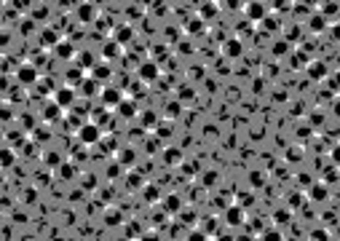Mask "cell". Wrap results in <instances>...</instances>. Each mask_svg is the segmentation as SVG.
<instances>
[{
  "instance_id": "obj_1",
  "label": "cell",
  "mask_w": 340,
  "mask_h": 241,
  "mask_svg": "<svg viewBox=\"0 0 340 241\" xmlns=\"http://www.w3.org/2000/svg\"><path fill=\"white\" fill-rule=\"evenodd\" d=\"M75 137H78V145H86V147H91V145H97V142H102V126L97 121H86L81 129L75 132Z\"/></svg>"
},
{
  "instance_id": "obj_2",
  "label": "cell",
  "mask_w": 340,
  "mask_h": 241,
  "mask_svg": "<svg viewBox=\"0 0 340 241\" xmlns=\"http://www.w3.org/2000/svg\"><path fill=\"white\" fill-rule=\"evenodd\" d=\"M244 14H246V19H249V22L263 24L265 19H268V5L263 3V0H249V3L244 5Z\"/></svg>"
},
{
  "instance_id": "obj_3",
  "label": "cell",
  "mask_w": 340,
  "mask_h": 241,
  "mask_svg": "<svg viewBox=\"0 0 340 241\" xmlns=\"http://www.w3.org/2000/svg\"><path fill=\"white\" fill-rule=\"evenodd\" d=\"M16 81L22 83V86H32V83L41 81V73H38V67L32 62H24L16 67Z\"/></svg>"
},
{
  "instance_id": "obj_4",
  "label": "cell",
  "mask_w": 340,
  "mask_h": 241,
  "mask_svg": "<svg viewBox=\"0 0 340 241\" xmlns=\"http://www.w3.org/2000/svg\"><path fill=\"white\" fill-rule=\"evenodd\" d=\"M137 75H140V81H142V83H153V81H158V78H161V67H158V62L145 59V62L140 64V70H137Z\"/></svg>"
},
{
  "instance_id": "obj_5",
  "label": "cell",
  "mask_w": 340,
  "mask_h": 241,
  "mask_svg": "<svg viewBox=\"0 0 340 241\" xmlns=\"http://www.w3.org/2000/svg\"><path fill=\"white\" fill-rule=\"evenodd\" d=\"M99 99H102V107L115 110L123 99H126V96L121 94V89H115V86H104V89H102V94H99Z\"/></svg>"
},
{
  "instance_id": "obj_6",
  "label": "cell",
  "mask_w": 340,
  "mask_h": 241,
  "mask_svg": "<svg viewBox=\"0 0 340 241\" xmlns=\"http://www.w3.org/2000/svg\"><path fill=\"white\" fill-rule=\"evenodd\" d=\"M54 102H56L62 110H70V107L75 105V89H73V86L56 89V91H54Z\"/></svg>"
},
{
  "instance_id": "obj_7",
  "label": "cell",
  "mask_w": 340,
  "mask_h": 241,
  "mask_svg": "<svg viewBox=\"0 0 340 241\" xmlns=\"http://www.w3.org/2000/svg\"><path fill=\"white\" fill-rule=\"evenodd\" d=\"M241 54H244V43H241L239 38H228V41L222 43V56H225V59H239Z\"/></svg>"
},
{
  "instance_id": "obj_8",
  "label": "cell",
  "mask_w": 340,
  "mask_h": 241,
  "mask_svg": "<svg viewBox=\"0 0 340 241\" xmlns=\"http://www.w3.org/2000/svg\"><path fill=\"white\" fill-rule=\"evenodd\" d=\"M51 51L56 54V59H64V62H70L73 56H78V54H75V43H70V41H59Z\"/></svg>"
},
{
  "instance_id": "obj_9",
  "label": "cell",
  "mask_w": 340,
  "mask_h": 241,
  "mask_svg": "<svg viewBox=\"0 0 340 241\" xmlns=\"http://www.w3.org/2000/svg\"><path fill=\"white\" fill-rule=\"evenodd\" d=\"M75 16H78V22L81 24H91V22H97V8L91 3H81L75 8Z\"/></svg>"
},
{
  "instance_id": "obj_10",
  "label": "cell",
  "mask_w": 340,
  "mask_h": 241,
  "mask_svg": "<svg viewBox=\"0 0 340 241\" xmlns=\"http://www.w3.org/2000/svg\"><path fill=\"white\" fill-rule=\"evenodd\" d=\"M305 70H308V75L313 78V81H324V78H330V67H327V64H324L322 59H316V62L311 59Z\"/></svg>"
},
{
  "instance_id": "obj_11",
  "label": "cell",
  "mask_w": 340,
  "mask_h": 241,
  "mask_svg": "<svg viewBox=\"0 0 340 241\" xmlns=\"http://www.w3.org/2000/svg\"><path fill=\"white\" fill-rule=\"evenodd\" d=\"M89 73H91V78H94V81L104 83V81H110V75H113V67H110V62H97L94 67L89 70Z\"/></svg>"
},
{
  "instance_id": "obj_12",
  "label": "cell",
  "mask_w": 340,
  "mask_h": 241,
  "mask_svg": "<svg viewBox=\"0 0 340 241\" xmlns=\"http://www.w3.org/2000/svg\"><path fill=\"white\" fill-rule=\"evenodd\" d=\"M113 41H118L121 46L132 43V41H134V30H132V24H118V27L113 30Z\"/></svg>"
},
{
  "instance_id": "obj_13",
  "label": "cell",
  "mask_w": 340,
  "mask_h": 241,
  "mask_svg": "<svg viewBox=\"0 0 340 241\" xmlns=\"http://www.w3.org/2000/svg\"><path fill=\"white\" fill-rule=\"evenodd\" d=\"M121 51H123V46H121L118 41H113V38H110V41L102 46V59L110 62V59H115V56H121Z\"/></svg>"
},
{
  "instance_id": "obj_14",
  "label": "cell",
  "mask_w": 340,
  "mask_h": 241,
  "mask_svg": "<svg viewBox=\"0 0 340 241\" xmlns=\"http://www.w3.org/2000/svg\"><path fill=\"white\" fill-rule=\"evenodd\" d=\"M225 220H228V225H233V228H236V225H244V206H239V204H233L231 206V209H228L225 212Z\"/></svg>"
},
{
  "instance_id": "obj_15",
  "label": "cell",
  "mask_w": 340,
  "mask_h": 241,
  "mask_svg": "<svg viewBox=\"0 0 340 241\" xmlns=\"http://www.w3.org/2000/svg\"><path fill=\"white\" fill-rule=\"evenodd\" d=\"M115 113L121 115V118H137V113H140V110H137V105H134V99H123L118 107H115Z\"/></svg>"
},
{
  "instance_id": "obj_16",
  "label": "cell",
  "mask_w": 340,
  "mask_h": 241,
  "mask_svg": "<svg viewBox=\"0 0 340 241\" xmlns=\"http://www.w3.org/2000/svg\"><path fill=\"white\" fill-rule=\"evenodd\" d=\"M62 113H64V110H62L59 105H56V102H54V99H51V102H49V105H46V107H43V121H49V123H54V121H59V118H62Z\"/></svg>"
},
{
  "instance_id": "obj_17",
  "label": "cell",
  "mask_w": 340,
  "mask_h": 241,
  "mask_svg": "<svg viewBox=\"0 0 340 241\" xmlns=\"http://www.w3.org/2000/svg\"><path fill=\"white\" fill-rule=\"evenodd\" d=\"M163 161H166V166L185 164V161H182V150H180V147H166V150H163Z\"/></svg>"
},
{
  "instance_id": "obj_18",
  "label": "cell",
  "mask_w": 340,
  "mask_h": 241,
  "mask_svg": "<svg viewBox=\"0 0 340 241\" xmlns=\"http://www.w3.org/2000/svg\"><path fill=\"white\" fill-rule=\"evenodd\" d=\"M102 223L107 225V228L121 225V223H123V212H121V209H107V212L102 214Z\"/></svg>"
},
{
  "instance_id": "obj_19",
  "label": "cell",
  "mask_w": 340,
  "mask_h": 241,
  "mask_svg": "<svg viewBox=\"0 0 340 241\" xmlns=\"http://www.w3.org/2000/svg\"><path fill=\"white\" fill-rule=\"evenodd\" d=\"M163 209H166L169 214H177L182 209V198L177 196V193H169V196L163 198Z\"/></svg>"
},
{
  "instance_id": "obj_20",
  "label": "cell",
  "mask_w": 340,
  "mask_h": 241,
  "mask_svg": "<svg viewBox=\"0 0 340 241\" xmlns=\"http://www.w3.org/2000/svg\"><path fill=\"white\" fill-rule=\"evenodd\" d=\"M185 32L188 35H201V32H204V19L195 16V19H191V22H185Z\"/></svg>"
},
{
  "instance_id": "obj_21",
  "label": "cell",
  "mask_w": 340,
  "mask_h": 241,
  "mask_svg": "<svg viewBox=\"0 0 340 241\" xmlns=\"http://www.w3.org/2000/svg\"><path fill=\"white\" fill-rule=\"evenodd\" d=\"M308 196L313 198V201H324L330 193H327V188H324V182H313L311 185V191H308Z\"/></svg>"
},
{
  "instance_id": "obj_22",
  "label": "cell",
  "mask_w": 340,
  "mask_h": 241,
  "mask_svg": "<svg viewBox=\"0 0 340 241\" xmlns=\"http://www.w3.org/2000/svg\"><path fill=\"white\" fill-rule=\"evenodd\" d=\"M126 185H129V191H137V188L145 185V177H142L140 172H129L126 174Z\"/></svg>"
},
{
  "instance_id": "obj_23",
  "label": "cell",
  "mask_w": 340,
  "mask_h": 241,
  "mask_svg": "<svg viewBox=\"0 0 340 241\" xmlns=\"http://www.w3.org/2000/svg\"><path fill=\"white\" fill-rule=\"evenodd\" d=\"M137 158V153L132 150V147H121L118 150V161H121V166L126 164V166H132V161Z\"/></svg>"
},
{
  "instance_id": "obj_24",
  "label": "cell",
  "mask_w": 340,
  "mask_h": 241,
  "mask_svg": "<svg viewBox=\"0 0 340 241\" xmlns=\"http://www.w3.org/2000/svg\"><path fill=\"white\" fill-rule=\"evenodd\" d=\"M140 118H142V126H147V129H155V126H158V115H155L153 110H147V113H142Z\"/></svg>"
},
{
  "instance_id": "obj_25",
  "label": "cell",
  "mask_w": 340,
  "mask_h": 241,
  "mask_svg": "<svg viewBox=\"0 0 340 241\" xmlns=\"http://www.w3.org/2000/svg\"><path fill=\"white\" fill-rule=\"evenodd\" d=\"M94 64H97V59H94V54H89V51H83V54L78 56V67H83V70L89 67V70H91Z\"/></svg>"
},
{
  "instance_id": "obj_26",
  "label": "cell",
  "mask_w": 340,
  "mask_h": 241,
  "mask_svg": "<svg viewBox=\"0 0 340 241\" xmlns=\"http://www.w3.org/2000/svg\"><path fill=\"white\" fill-rule=\"evenodd\" d=\"M308 241H330V231H324V228H313L308 233Z\"/></svg>"
},
{
  "instance_id": "obj_27",
  "label": "cell",
  "mask_w": 340,
  "mask_h": 241,
  "mask_svg": "<svg viewBox=\"0 0 340 241\" xmlns=\"http://www.w3.org/2000/svg\"><path fill=\"white\" fill-rule=\"evenodd\" d=\"M59 41H62V38L56 35L54 30H43V46H51V48H54V46L59 43Z\"/></svg>"
},
{
  "instance_id": "obj_28",
  "label": "cell",
  "mask_w": 340,
  "mask_h": 241,
  "mask_svg": "<svg viewBox=\"0 0 340 241\" xmlns=\"http://www.w3.org/2000/svg\"><path fill=\"white\" fill-rule=\"evenodd\" d=\"M188 241H209V233L204 228H193V231L188 233Z\"/></svg>"
},
{
  "instance_id": "obj_29",
  "label": "cell",
  "mask_w": 340,
  "mask_h": 241,
  "mask_svg": "<svg viewBox=\"0 0 340 241\" xmlns=\"http://www.w3.org/2000/svg\"><path fill=\"white\" fill-rule=\"evenodd\" d=\"M14 161H16V155H14V150H11L8 145L3 147V166L8 169V166H14Z\"/></svg>"
},
{
  "instance_id": "obj_30",
  "label": "cell",
  "mask_w": 340,
  "mask_h": 241,
  "mask_svg": "<svg viewBox=\"0 0 340 241\" xmlns=\"http://www.w3.org/2000/svg\"><path fill=\"white\" fill-rule=\"evenodd\" d=\"M263 241H281V233L276 228H268V231H263Z\"/></svg>"
},
{
  "instance_id": "obj_31",
  "label": "cell",
  "mask_w": 340,
  "mask_h": 241,
  "mask_svg": "<svg viewBox=\"0 0 340 241\" xmlns=\"http://www.w3.org/2000/svg\"><path fill=\"white\" fill-rule=\"evenodd\" d=\"M287 51H290V41H279L276 46H273V54H287Z\"/></svg>"
},
{
  "instance_id": "obj_32",
  "label": "cell",
  "mask_w": 340,
  "mask_h": 241,
  "mask_svg": "<svg viewBox=\"0 0 340 241\" xmlns=\"http://www.w3.org/2000/svg\"><path fill=\"white\" fill-rule=\"evenodd\" d=\"M140 241H161V233H155V231H142Z\"/></svg>"
},
{
  "instance_id": "obj_33",
  "label": "cell",
  "mask_w": 340,
  "mask_h": 241,
  "mask_svg": "<svg viewBox=\"0 0 340 241\" xmlns=\"http://www.w3.org/2000/svg\"><path fill=\"white\" fill-rule=\"evenodd\" d=\"M330 161H332L335 166H340V142H338V145L330 150Z\"/></svg>"
},
{
  "instance_id": "obj_34",
  "label": "cell",
  "mask_w": 340,
  "mask_h": 241,
  "mask_svg": "<svg viewBox=\"0 0 340 241\" xmlns=\"http://www.w3.org/2000/svg\"><path fill=\"white\" fill-rule=\"evenodd\" d=\"M214 11H217V8H214V5H201V19H212L214 16Z\"/></svg>"
},
{
  "instance_id": "obj_35",
  "label": "cell",
  "mask_w": 340,
  "mask_h": 241,
  "mask_svg": "<svg viewBox=\"0 0 340 241\" xmlns=\"http://www.w3.org/2000/svg\"><path fill=\"white\" fill-rule=\"evenodd\" d=\"M214 225H217V220H204V223H201V228H204V231L209 233V236H212V233L217 231V228H214Z\"/></svg>"
},
{
  "instance_id": "obj_36",
  "label": "cell",
  "mask_w": 340,
  "mask_h": 241,
  "mask_svg": "<svg viewBox=\"0 0 340 241\" xmlns=\"http://www.w3.org/2000/svg\"><path fill=\"white\" fill-rule=\"evenodd\" d=\"M311 30H324V19L322 16H313L311 19Z\"/></svg>"
},
{
  "instance_id": "obj_37",
  "label": "cell",
  "mask_w": 340,
  "mask_h": 241,
  "mask_svg": "<svg viewBox=\"0 0 340 241\" xmlns=\"http://www.w3.org/2000/svg\"><path fill=\"white\" fill-rule=\"evenodd\" d=\"M177 113H180V102H172V105L166 107V115H169V118H174Z\"/></svg>"
},
{
  "instance_id": "obj_38",
  "label": "cell",
  "mask_w": 340,
  "mask_h": 241,
  "mask_svg": "<svg viewBox=\"0 0 340 241\" xmlns=\"http://www.w3.org/2000/svg\"><path fill=\"white\" fill-rule=\"evenodd\" d=\"M145 196H147L150 201H155V198H158V191H155V188H150V185H145Z\"/></svg>"
}]
</instances>
